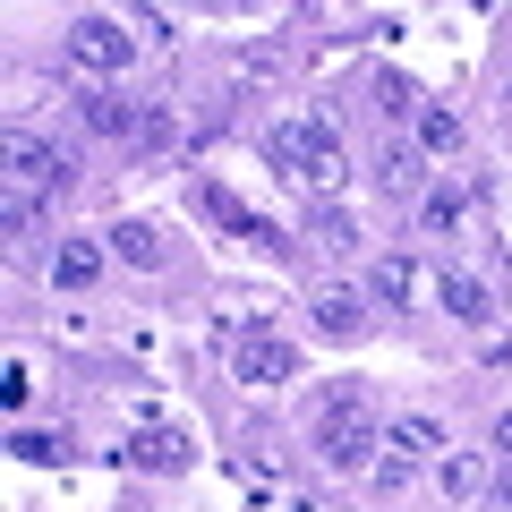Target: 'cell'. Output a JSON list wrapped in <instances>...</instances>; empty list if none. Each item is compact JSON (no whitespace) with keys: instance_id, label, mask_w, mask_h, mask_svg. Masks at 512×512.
I'll return each instance as SVG.
<instances>
[{"instance_id":"2e32d148","label":"cell","mask_w":512,"mask_h":512,"mask_svg":"<svg viewBox=\"0 0 512 512\" xmlns=\"http://www.w3.org/2000/svg\"><path fill=\"white\" fill-rule=\"evenodd\" d=\"M9 453H18V461H60V436H35V427H18V436H9Z\"/></svg>"},{"instance_id":"3957f363","label":"cell","mask_w":512,"mask_h":512,"mask_svg":"<svg viewBox=\"0 0 512 512\" xmlns=\"http://www.w3.org/2000/svg\"><path fill=\"white\" fill-rule=\"evenodd\" d=\"M9 180H18V197H60V180H69V163H60V146H43L35 128H18L9 137Z\"/></svg>"},{"instance_id":"277c9868","label":"cell","mask_w":512,"mask_h":512,"mask_svg":"<svg viewBox=\"0 0 512 512\" xmlns=\"http://www.w3.org/2000/svg\"><path fill=\"white\" fill-rule=\"evenodd\" d=\"M69 52H77V69L111 77V69H128V52H137V43H128V26H120V18H103V9H94V18H77V26H69Z\"/></svg>"},{"instance_id":"8992f818","label":"cell","mask_w":512,"mask_h":512,"mask_svg":"<svg viewBox=\"0 0 512 512\" xmlns=\"http://www.w3.org/2000/svg\"><path fill=\"white\" fill-rule=\"evenodd\" d=\"M231 367H239L248 384H282V376H299V350L274 342V333H239V342H231Z\"/></svg>"},{"instance_id":"e0dca14e","label":"cell","mask_w":512,"mask_h":512,"mask_svg":"<svg viewBox=\"0 0 512 512\" xmlns=\"http://www.w3.org/2000/svg\"><path fill=\"white\" fill-rule=\"evenodd\" d=\"M171 137H180L171 111H137V146H171Z\"/></svg>"},{"instance_id":"ba28073f","label":"cell","mask_w":512,"mask_h":512,"mask_svg":"<svg viewBox=\"0 0 512 512\" xmlns=\"http://www.w3.org/2000/svg\"><path fill=\"white\" fill-rule=\"evenodd\" d=\"M410 291H419V265H410L402 248L376 256V274H367V299H376V308H410Z\"/></svg>"},{"instance_id":"7a4b0ae2","label":"cell","mask_w":512,"mask_h":512,"mask_svg":"<svg viewBox=\"0 0 512 512\" xmlns=\"http://www.w3.org/2000/svg\"><path fill=\"white\" fill-rule=\"evenodd\" d=\"M367 453H376V402H367L359 384H333L325 410H316V461H333V470H359Z\"/></svg>"},{"instance_id":"52a82bcc","label":"cell","mask_w":512,"mask_h":512,"mask_svg":"<svg viewBox=\"0 0 512 512\" xmlns=\"http://www.w3.org/2000/svg\"><path fill=\"white\" fill-rule=\"evenodd\" d=\"M436 299H444V316H461V325H487V291H478V274H461V265H444L436 274Z\"/></svg>"},{"instance_id":"9a60e30c","label":"cell","mask_w":512,"mask_h":512,"mask_svg":"<svg viewBox=\"0 0 512 512\" xmlns=\"http://www.w3.org/2000/svg\"><path fill=\"white\" fill-rule=\"evenodd\" d=\"M350 239H359V231H350V214H316V248H325V256H342Z\"/></svg>"},{"instance_id":"5bb4252c","label":"cell","mask_w":512,"mask_h":512,"mask_svg":"<svg viewBox=\"0 0 512 512\" xmlns=\"http://www.w3.org/2000/svg\"><path fill=\"white\" fill-rule=\"evenodd\" d=\"M419 137H427L436 154H453V146H461V120H453V111H427V120H419Z\"/></svg>"},{"instance_id":"8fae6325","label":"cell","mask_w":512,"mask_h":512,"mask_svg":"<svg viewBox=\"0 0 512 512\" xmlns=\"http://www.w3.org/2000/svg\"><path fill=\"white\" fill-rule=\"evenodd\" d=\"M359 325H367V316H359V291H325V299H316V333L359 342Z\"/></svg>"},{"instance_id":"ac0fdd59","label":"cell","mask_w":512,"mask_h":512,"mask_svg":"<svg viewBox=\"0 0 512 512\" xmlns=\"http://www.w3.org/2000/svg\"><path fill=\"white\" fill-rule=\"evenodd\" d=\"M453 222H461V197H453V188H436V197H427V231H453Z\"/></svg>"},{"instance_id":"5b68a950","label":"cell","mask_w":512,"mask_h":512,"mask_svg":"<svg viewBox=\"0 0 512 512\" xmlns=\"http://www.w3.org/2000/svg\"><path fill=\"white\" fill-rule=\"evenodd\" d=\"M436 419H393V436H384V461H376V487H402L410 470H419L427 453H436Z\"/></svg>"},{"instance_id":"44dd1931","label":"cell","mask_w":512,"mask_h":512,"mask_svg":"<svg viewBox=\"0 0 512 512\" xmlns=\"http://www.w3.org/2000/svg\"><path fill=\"white\" fill-rule=\"evenodd\" d=\"M495 444H504V461H512V419H504V427H495Z\"/></svg>"},{"instance_id":"30bf717a","label":"cell","mask_w":512,"mask_h":512,"mask_svg":"<svg viewBox=\"0 0 512 512\" xmlns=\"http://www.w3.org/2000/svg\"><path fill=\"white\" fill-rule=\"evenodd\" d=\"M94 274H103V248H94V239H69V248L52 256V282H60V291H86Z\"/></svg>"},{"instance_id":"ffe728a7","label":"cell","mask_w":512,"mask_h":512,"mask_svg":"<svg viewBox=\"0 0 512 512\" xmlns=\"http://www.w3.org/2000/svg\"><path fill=\"white\" fill-rule=\"evenodd\" d=\"M495 512H512V461H504V487H495Z\"/></svg>"},{"instance_id":"7c38bea8","label":"cell","mask_w":512,"mask_h":512,"mask_svg":"<svg viewBox=\"0 0 512 512\" xmlns=\"http://www.w3.org/2000/svg\"><path fill=\"white\" fill-rule=\"evenodd\" d=\"M111 248H120L128 256V265H146V274H154V265H163V231H154V222H120V231H111Z\"/></svg>"},{"instance_id":"6da1fadb","label":"cell","mask_w":512,"mask_h":512,"mask_svg":"<svg viewBox=\"0 0 512 512\" xmlns=\"http://www.w3.org/2000/svg\"><path fill=\"white\" fill-rule=\"evenodd\" d=\"M265 163H274L291 188H316V197L342 188V146H333L325 120H282L274 137H265Z\"/></svg>"},{"instance_id":"9c48e42d","label":"cell","mask_w":512,"mask_h":512,"mask_svg":"<svg viewBox=\"0 0 512 512\" xmlns=\"http://www.w3.org/2000/svg\"><path fill=\"white\" fill-rule=\"evenodd\" d=\"M128 461H137V470H180L188 436H180V427H137V436H128Z\"/></svg>"},{"instance_id":"d6986e66","label":"cell","mask_w":512,"mask_h":512,"mask_svg":"<svg viewBox=\"0 0 512 512\" xmlns=\"http://www.w3.org/2000/svg\"><path fill=\"white\" fill-rule=\"evenodd\" d=\"M478 487V461H444V495H470Z\"/></svg>"},{"instance_id":"4fadbf2b","label":"cell","mask_w":512,"mask_h":512,"mask_svg":"<svg viewBox=\"0 0 512 512\" xmlns=\"http://www.w3.org/2000/svg\"><path fill=\"white\" fill-rule=\"evenodd\" d=\"M77 120H86L94 137H137V111L111 103V94H86V103H77Z\"/></svg>"}]
</instances>
